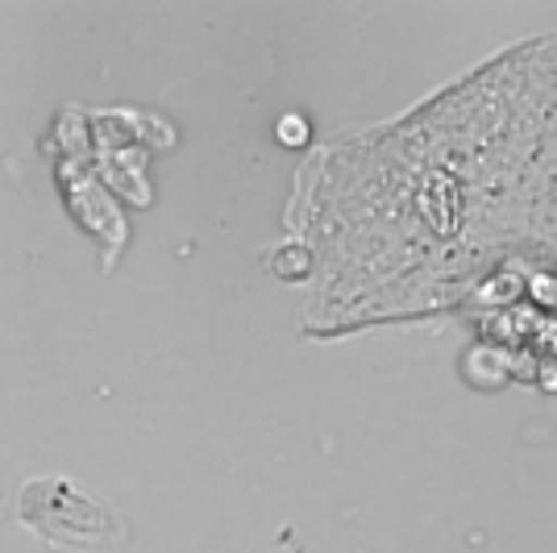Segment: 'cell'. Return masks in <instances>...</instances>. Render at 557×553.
<instances>
[{
    "label": "cell",
    "instance_id": "obj_1",
    "mask_svg": "<svg viewBox=\"0 0 557 553\" xmlns=\"http://www.w3.org/2000/svg\"><path fill=\"white\" fill-rule=\"evenodd\" d=\"M17 516L29 532L67 550H104L121 529L109 507L67 479H29L22 487Z\"/></svg>",
    "mask_w": 557,
    "mask_h": 553
}]
</instances>
